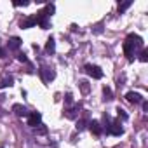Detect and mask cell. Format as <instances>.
Wrapping results in <instances>:
<instances>
[{
  "mask_svg": "<svg viewBox=\"0 0 148 148\" xmlns=\"http://www.w3.org/2000/svg\"><path fill=\"white\" fill-rule=\"evenodd\" d=\"M141 47H143V38L139 35H134V33L127 35V38L124 42V52H125V56H127L129 61H132L134 49H141Z\"/></svg>",
  "mask_w": 148,
  "mask_h": 148,
  "instance_id": "cell-1",
  "label": "cell"
},
{
  "mask_svg": "<svg viewBox=\"0 0 148 148\" xmlns=\"http://www.w3.org/2000/svg\"><path fill=\"white\" fill-rule=\"evenodd\" d=\"M42 124V113L40 112H32V113H28V125L30 127H38Z\"/></svg>",
  "mask_w": 148,
  "mask_h": 148,
  "instance_id": "cell-2",
  "label": "cell"
},
{
  "mask_svg": "<svg viewBox=\"0 0 148 148\" xmlns=\"http://www.w3.org/2000/svg\"><path fill=\"white\" fill-rule=\"evenodd\" d=\"M89 75L92 77V79H96V80H99L101 77H103V70L99 68V66H92V64H86V68H84Z\"/></svg>",
  "mask_w": 148,
  "mask_h": 148,
  "instance_id": "cell-3",
  "label": "cell"
},
{
  "mask_svg": "<svg viewBox=\"0 0 148 148\" xmlns=\"http://www.w3.org/2000/svg\"><path fill=\"white\" fill-rule=\"evenodd\" d=\"M40 75H42L44 82H51V80H54V77H56V71H54L52 68H49V66H44V68L40 70Z\"/></svg>",
  "mask_w": 148,
  "mask_h": 148,
  "instance_id": "cell-4",
  "label": "cell"
},
{
  "mask_svg": "<svg viewBox=\"0 0 148 148\" xmlns=\"http://www.w3.org/2000/svg\"><path fill=\"white\" fill-rule=\"evenodd\" d=\"M125 99H127L129 103H132V105H138V103H143V96H141L139 92H134V91H131V92H127V94H125Z\"/></svg>",
  "mask_w": 148,
  "mask_h": 148,
  "instance_id": "cell-5",
  "label": "cell"
},
{
  "mask_svg": "<svg viewBox=\"0 0 148 148\" xmlns=\"http://www.w3.org/2000/svg\"><path fill=\"white\" fill-rule=\"evenodd\" d=\"M108 132H112L113 136H122V134H124V127L120 125V122H112Z\"/></svg>",
  "mask_w": 148,
  "mask_h": 148,
  "instance_id": "cell-6",
  "label": "cell"
},
{
  "mask_svg": "<svg viewBox=\"0 0 148 148\" xmlns=\"http://www.w3.org/2000/svg\"><path fill=\"white\" fill-rule=\"evenodd\" d=\"M87 125H89L91 132H92V134H96V136H99V134L103 132V127H101V124H99L98 120H91V122H89Z\"/></svg>",
  "mask_w": 148,
  "mask_h": 148,
  "instance_id": "cell-7",
  "label": "cell"
},
{
  "mask_svg": "<svg viewBox=\"0 0 148 148\" xmlns=\"http://www.w3.org/2000/svg\"><path fill=\"white\" fill-rule=\"evenodd\" d=\"M12 112H14L18 117H28V110H26L23 105H14V106H12Z\"/></svg>",
  "mask_w": 148,
  "mask_h": 148,
  "instance_id": "cell-8",
  "label": "cell"
},
{
  "mask_svg": "<svg viewBox=\"0 0 148 148\" xmlns=\"http://www.w3.org/2000/svg\"><path fill=\"white\" fill-rule=\"evenodd\" d=\"M77 112H79V105L77 106H73V108H68V110H64V117L66 119H77Z\"/></svg>",
  "mask_w": 148,
  "mask_h": 148,
  "instance_id": "cell-9",
  "label": "cell"
},
{
  "mask_svg": "<svg viewBox=\"0 0 148 148\" xmlns=\"http://www.w3.org/2000/svg\"><path fill=\"white\" fill-rule=\"evenodd\" d=\"M19 47H21V38L12 37V38L9 40V49H11V51H18Z\"/></svg>",
  "mask_w": 148,
  "mask_h": 148,
  "instance_id": "cell-10",
  "label": "cell"
},
{
  "mask_svg": "<svg viewBox=\"0 0 148 148\" xmlns=\"http://www.w3.org/2000/svg\"><path fill=\"white\" fill-rule=\"evenodd\" d=\"M54 51H56V42H54V38L51 37V38L47 40V44H45V52H47V54H54Z\"/></svg>",
  "mask_w": 148,
  "mask_h": 148,
  "instance_id": "cell-11",
  "label": "cell"
},
{
  "mask_svg": "<svg viewBox=\"0 0 148 148\" xmlns=\"http://www.w3.org/2000/svg\"><path fill=\"white\" fill-rule=\"evenodd\" d=\"M14 84V79L12 77H4L2 80H0V89H5V87H11Z\"/></svg>",
  "mask_w": 148,
  "mask_h": 148,
  "instance_id": "cell-12",
  "label": "cell"
},
{
  "mask_svg": "<svg viewBox=\"0 0 148 148\" xmlns=\"http://www.w3.org/2000/svg\"><path fill=\"white\" fill-rule=\"evenodd\" d=\"M35 25H37V21H35L33 18H28V19L21 21V28H32V26H35Z\"/></svg>",
  "mask_w": 148,
  "mask_h": 148,
  "instance_id": "cell-13",
  "label": "cell"
},
{
  "mask_svg": "<svg viewBox=\"0 0 148 148\" xmlns=\"http://www.w3.org/2000/svg\"><path fill=\"white\" fill-rule=\"evenodd\" d=\"M79 87H80V91H82L84 94H87V92L91 91V87H89V82H87V80H80V82H79Z\"/></svg>",
  "mask_w": 148,
  "mask_h": 148,
  "instance_id": "cell-14",
  "label": "cell"
},
{
  "mask_svg": "<svg viewBox=\"0 0 148 148\" xmlns=\"http://www.w3.org/2000/svg\"><path fill=\"white\" fill-rule=\"evenodd\" d=\"M131 5H132V2H131V0H127V2H122V4L119 5V12H120V14H122V12H125V11L131 7Z\"/></svg>",
  "mask_w": 148,
  "mask_h": 148,
  "instance_id": "cell-15",
  "label": "cell"
},
{
  "mask_svg": "<svg viewBox=\"0 0 148 148\" xmlns=\"http://www.w3.org/2000/svg\"><path fill=\"white\" fill-rule=\"evenodd\" d=\"M103 96H105V98H103L105 101L113 99V98H112V89H110V87H105V89H103Z\"/></svg>",
  "mask_w": 148,
  "mask_h": 148,
  "instance_id": "cell-16",
  "label": "cell"
},
{
  "mask_svg": "<svg viewBox=\"0 0 148 148\" xmlns=\"http://www.w3.org/2000/svg\"><path fill=\"white\" fill-rule=\"evenodd\" d=\"M87 124H89V122H87V119H80V120L77 122V131H84Z\"/></svg>",
  "mask_w": 148,
  "mask_h": 148,
  "instance_id": "cell-17",
  "label": "cell"
},
{
  "mask_svg": "<svg viewBox=\"0 0 148 148\" xmlns=\"http://www.w3.org/2000/svg\"><path fill=\"white\" fill-rule=\"evenodd\" d=\"M35 132H37V134H45V132H47V127H45L44 124H40L38 127H35Z\"/></svg>",
  "mask_w": 148,
  "mask_h": 148,
  "instance_id": "cell-18",
  "label": "cell"
},
{
  "mask_svg": "<svg viewBox=\"0 0 148 148\" xmlns=\"http://www.w3.org/2000/svg\"><path fill=\"white\" fill-rule=\"evenodd\" d=\"M139 61H143V63H146V61H148V52H146L145 49H143V51H141V54H139Z\"/></svg>",
  "mask_w": 148,
  "mask_h": 148,
  "instance_id": "cell-19",
  "label": "cell"
},
{
  "mask_svg": "<svg viewBox=\"0 0 148 148\" xmlns=\"http://www.w3.org/2000/svg\"><path fill=\"white\" fill-rule=\"evenodd\" d=\"M117 113H119V117H120L122 120H127V113H125V110H122V108H117Z\"/></svg>",
  "mask_w": 148,
  "mask_h": 148,
  "instance_id": "cell-20",
  "label": "cell"
},
{
  "mask_svg": "<svg viewBox=\"0 0 148 148\" xmlns=\"http://www.w3.org/2000/svg\"><path fill=\"white\" fill-rule=\"evenodd\" d=\"M64 101H66L68 105L73 103V96H71V92H66V94H64Z\"/></svg>",
  "mask_w": 148,
  "mask_h": 148,
  "instance_id": "cell-21",
  "label": "cell"
},
{
  "mask_svg": "<svg viewBox=\"0 0 148 148\" xmlns=\"http://www.w3.org/2000/svg\"><path fill=\"white\" fill-rule=\"evenodd\" d=\"M18 61H21V63H28V58H26L25 54H18Z\"/></svg>",
  "mask_w": 148,
  "mask_h": 148,
  "instance_id": "cell-22",
  "label": "cell"
},
{
  "mask_svg": "<svg viewBox=\"0 0 148 148\" xmlns=\"http://www.w3.org/2000/svg\"><path fill=\"white\" fill-rule=\"evenodd\" d=\"M45 12H47V16L52 14V12H54V5H47V7H45Z\"/></svg>",
  "mask_w": 148,
  "mask_h": 148,
  "instance_id": "cell-23",
  "label": "cell"
},
{
  "mask_svg": "<svg viewBox=\"0 0 148 148\" xmlns=\"http://www.w3.org/2000/svg\"><path fill=\"white\" fill-rule=\"evenodd\" d=\"M38 25H40V26H42L44 30H45V28H49V21H47V19H44V21H40Z\"/></svg>",
  "mask_w": 148,
  "mask_h": 148,
  "instance_id": "cell-24",
  "label": "cell"
},
{
  "mask_svg": "<svg viewBox=\"0 0 148 148\" xmlns=\"http://www.w3.org/2000/svg\"><path fill=\"white\" fill-rule=\"evenodd\" d=\"M143 110L148 112V103H146V101H143Z\"/></svg>",
  "mask_w": 148,
  "mask_h": 148,
  "instance_id": "cell-25",
  "label": "cell"
},
{
  "mask_svg": "<svg viewBox=\"0 0 148 148\" xmlns=\"http://www.w3.org/2000/svg\"><path fill=\"white\" fill-rule=\"evenodd\" d=\"M4 54H5V51H4V49H0V58H4Z\"/></svg>",
  "mask_w": 148,
  "mask_h": 148,
  "instance_id": "cell-26",
  "label": "cell"
},
{
  "mask_svg": "<svg viewBox=\"0 0 148 148\" xmlns=\"http://www.w3.org/2000/svg\"><path fill=\"white\" fill-rule=\"evenodd\" d=\"M0 148H2V146H0Z\"/></svg>",
  "mask_w": 148,
  "mask_h": 148,
  "instance_id": "cell-27",
  "label": "cell"
}]
</instances>
